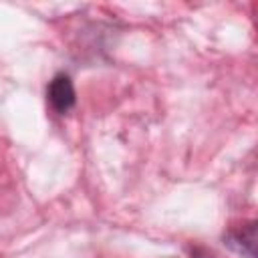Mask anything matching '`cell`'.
<instances>
[{
  "label": "cell",
  "mask_w": 258,
  "mask_h": 258,
  "mask_svg": "<svg viewBox=\"0 0 258 258\" xmlns=\"http://www.w3.org/2000/svg\"><path fill=\"white\" fill-rule=\"evenodd\" d=\"M46 97H48L50 107L56 113H60V115L69 113L77 103V93H75V85H73L71 77L69 75H56L48 83Z\"/></svg>",
  "instance_id": "obj_1"
},
{
  "label": "cell",
  "mask_w": 258,
  "mask_h": 258,
  "mask_svg": "<svg viewBox=\"0 0 258 258\" xmlns=\"http://www.w3.org/2000/svg\"><path fill=\"white\" fill-rule=\"evenodd\" d=\"M228 246H232L236 252L246 254L248 258H254V246H256V222H250L246 226H240L232 230L226 236Z\"/></svg>",
  "instance_id": "obj_2"
}]
</instances>
